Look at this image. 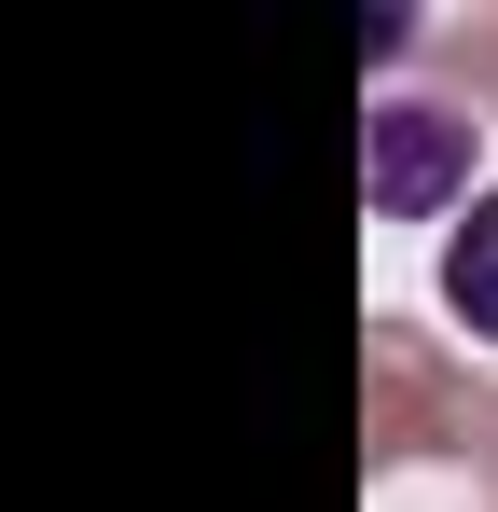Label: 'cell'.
I'll list each match as a JSON object with an SVG mask.
<instances>
[{"mask_svg": "<svg viewBox=\"0 0 498 512\" xmlns=\"http://www.w3.org/2000/svg\"><path fill=\"white\" fill-rule=\"evenodd\" d=\"M360 194H374L388 222L457 208V194H471V111H443V97H388V111H360Z\"/></svg>", "mask_w": 498, "mask_h": 512, "instance_id": "6da1fadb", "label": "cell"}, {"mask_svg": "<svg viewBox=\"0 0 498 512\" xmlns=\"http://www.w3.org/2000/svg\"><path fill=\"white\" fill-rule=\"evenodd\" d=\"M443 305L498 346V194H471V222L443 236Z\"/></svg>", "mask_w": 498, "mask_h": 512, "instance_id": "7a4b0ae2", "label": "cell"}]
</instances>
